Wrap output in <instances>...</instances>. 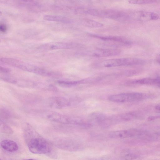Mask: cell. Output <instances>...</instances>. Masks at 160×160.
Listing matches in <instances>:
<instances>
[{
    "label": "cell",
    "instance_id": "cell-13",
    "mask_svg": "<svg viewBox=\"0 0 160 160\" xmlns=\"http://www.w3.org/2000/svg\"><path fill=\"white\" fill-rule=\"evenodd\" d=\"M142 113L139 111H132L121 114L119 116L120 119L128 121L140 119L143 116Z\"/></svg>",
    "mask_w": 160,
    "mask_h": 160
},
{
    "label": "cell",
    "instance_id": "cell-22",
    "mask_svg": "<svg viewBox=\"0 0 160 160\" xmlns=\"http://www.w3.org/2000/svg\"><path fill=\"white\" fill-rule=\"evenodd\" d=\"M157 119H160V115L151 116L148 117L147 118V120L149 121H153Z\"/></svg>",
    "mask_w": 160,
    "mask_h": 160
},
{
    "label": "cell",
    "instance_id": "cell-19",
    "mask_svg": "<svg viewBox=\"0 0 160 160\" xmlns=\"http://www.w3.org/2000/svg\"><path fill=\"white\" fill-rule=\"evenodd\" d=\"M129 3L132 4H145L154 3L157 1L151 0H130L128 1Z\"/></svg>",
    "mask_w": 160,
    "mask_h": 160
},
{
    "label": "cell",
    "instance_id": "cell-11",
    "mask_svg": "<svg viewBox=\"0 0 160 160\" xmlns=\"http://www.w3.org/2000/svg\"><path fill=\"white\" fill-rule=\"evenodd\" d=\"M49 103L50 107L56 108H61L68 106L70 105L69 101L62 97H54L49 100Z\"/></svg>",
    "mask_w": 160,
    "mask_h": 160
},
{
    "label": "cell",
    "instance_id": "cell-17",
    "mask_svg": "<svg viewBox=\"0 0 160 160\" xmlns=\"http://www.w3.org/2000/svg\"><path fill=\"white\" fill-rule=\"evenodd\" d=\"M81 23L83 25L90 28H98L103 26V25L95 20L87 18L82 19Z\"/></svg>",
    "mask_w": 160,
    "mask_h": 160
},
{
    "label": "cell",
    "instance_id": "cell-3",
    "mask_svg": "<svg viewBox=\"0 0 160 160\" xmlns=\"http://www.w3.org/2000/svg\"><path fill=\"white\" fill-rule=\"evenodd\" d=\"M153 95L141 92L122 93L110 95L109 100L117 102H130L143 101L154 98Z\"/></svg>",
    "mask_w": 160,
    "mask_h": 160
},
{
    "label": "cell",
    "instance_id": "cell-18",
    "mask_svg": "<svg viewBox=\"0 0 160 160\" xmlns=\"http://www.w3.org/2000/svg\"><path fill=\"white\" fill-rule=\"evenodd\" d=\"M44 19L47 21L61 22H68L70 20L65 17L57 15H46L44 17Z\"/></svg>",
    "mask_w": 160,
    "mask_h": 160
},
{
    "label": "cell",
    "instance_id": "cell-21",
    "mask_svg": "<svg viewBox=\"0 0 160 160\" xmlns=\"http://www.w3.org/2000/svg\"><path fill=\"white\" fill-rule=\"evenodd\" d=\"M11 115L10 112L8 110L5 108L0 109L1 118L3 119L8 118Z\"/></svg>",
    "mask_w": 160,
    "mask_h": 160
},
{
    "label": "cell",
    "instance_id": "cell-8",
    "mask_svg": "<svg viewBox=\"0 0 160 160\" xmlns=\"http://www.w3.org/2000/svg\"><path fill=\"white\" fill-rule=\"evenodd\" d=\"M159 16L157 13L150 11H136L128 13V19L137 21L145 22L158 20Z\"/></svg>",
    "mask_w": 160,
    "mask_h": 160
},
{
    "label": "cell",
    "instance_id": "cell-7",
    "mask_svg": "<svg viewBox=\"0 0 160 160\" xmlns=\"http://www.w3.org/2000/svg\"><path fill=\"white\" fill-rule=\"evenodd\" d=\"M129 86L146 85L151 86L160 88V75L127 81L125 83Z\"/></svg>",
    "mask_w": 160,
    "mask_h": 160
},
{
    "label": "cell",
    "instance_id": "cell-12",
    "mask_svg": "<svg viewBox=\"0 0 160 160\" xmlns=\"http://www.w3.org/2000/svg\"><path fill=\"white\" fill-rule=\"evenodd\" d=\"M120 51L116 49H97L90 52L94 56L98 57H105L117 55Z\"/></svg>",
    "mask_w": 160,
    "mask_h": 160
},
{
    "label": "cell",
    "instance_id": "cell-14",
    "mask_svg": "<svg viewBox=\"0 0 160 160\" xmlns=\"http://www.w3.org/2000/svg\"><path fill=\"white\" fill-rule=\"evenodd\" d=\"M1 148L4 150L10 152H13L18 150V147L17 143L13 141L5 139L0 143Z\"/></svg>",
    "mask_w": 160,
    "mask_h": 160
},
{
    "label": "cell",
    "instance_id": "cell-16",
    "mask_svg": "<svg viewBox=\"0 0 160 160\" xmlns=\"http://www.w3.org/2000/svg\"><path fill=\"white\" fill-rule=\"evenodd\" d=\"M88 82L87 79H82L79 81H67L59 80L57 83L60 85L62 86L69 87L81 83Z\"/></svg>",
    "mask_w": 160,
    "mask_h": 160
},
{
    "label": "cell",
    "instance_id": "cell-20",
    "mask_svg": "<svg viewBox=\"0 0 160 160\" xmlns=\"http://www.w3.org/2000/svg\"><path fill=\"white\" fill-rule=\"evenodd\" d=\"M0 129L3 132L8 133L12 132L11 129L3 121L0 120Z\"/></svg>",
    "mask_w": 160,
    "mask_h": 160
},
{
    "label": "cell",
    "instance_id": "cell-10",
    "mask_svg": "<svg viewBox=\"0 0 160 160\" xmlns=\"http://www.w3.org/2000/svg\"><path fill=\"white\" fill-rule=\"evenodd\" d=\"M57 143V146L59 148L69 151L78 150L81 148L80 145L78 142L71 139L61 140Z\"/></svg>",
    "mask_w": 160,
    "mask_h": 160
},
{
    "label": "cell",
    "instance_id": "cell-9",
    "mask_svg": "<svg viewBox=\"0 0 160 160\" xmlns=\"http://www.w3.org/2000/svg\"><path fill=\"white\" fill-rule=\"evenodd\" d=\"M80 46L79 44L73 42H54L47 43L42 45V48L48 50L61 49H69L78 48Z\"/></svg>",
    "mask_w": 160,
    "mask_h": 160
},
{
    "label": "cell",
    "instance_id": "cell-26",
    "mask_svg": "<svg viewBox=\"0 0 160 160\" xmlns=\"http://www.w3.org/2000/svg\"><path fill=\"white\" fill-rule=\"evenodd\" d=\"M156 61L157 62L160 64V53L157 57Z\"/></svg>",
    "mask_w": 160,
    "mask_h": 160
},
{
    "label": "cell",
    "instance_id": "cell-24",
    "mask_svg": "<svg viewBox=\"0 0 160 160\" xmlns=\"http://www.w3.org/2000/svg\"><path fill=\"white\" fill-rule=\"evenodd\" d=\"M0 29L2 32H5L7 30V27L5 24H1L0 26Z\"/></svg>",
    "mask_w": 160,
    "mask_h": 160
},
{
    "label": "cell",
    "instance_id": "cell-2",
    "mask_svg": "<svg viewBox=\"0 0 160 160\" xmlns=\"http://www.w3.org/2000/svg\"><path fill=\"white\" fill-rule=\"evenodd\" d=\"M0 61L3 63L16 67L22 70L42 76L55 78L57 75L56 72L15 59L2 58H1Z\"/></svg>",
    "mask_w": 160,
    "mask_h": 160
},
{
    "label": "cell",
    "instance_id": "cell-15",
    "mask_svg": "<svg viewBox=\"0 0 160 160\" xmlns=\"http://www.w3.org/2000/svg\"><path fill=\"white\" fill-rule=\"evenodd\" d=\"M92 37L96 38L105 41H113L122 42L127 45H130L131 42L123 38L118 36H103L95 34H90Z\"/></svg>",
    "mask_w": 160,
    "mask_h": 160
},
{
    "label": "cell",
    "instance_id": "cell-25",
    "mask_svg": "<svg viewBox=\"0 0 160 160\" xmlns=\"http://www.w3.org/2000/svg\"><path fill=\"white\" fill-rule=\"evenodd\" d=\"M154 109L156 112L160 113V104H158L155 106Z\"/></svg>",
    "mask_w": 160,
    "mask_h": 160
},
{
    "label": "cell",
    "instance_id": "cell-5",
    "mask_svg": "<svg viewBox=\"0 0 160 160\" xmlns=\"http://www.w3.org/2000/svg\"><path fill=\"white\" fill-rule=\"evenodd\" d=\"M145 63V61L142 59L126 58L106 60L102 62L101 65L104 67L108 68L123 66L142 65Z\"/></svg>",
    "mask_w": 160,
    "mask_h": 160
},
{
    "label": "cell",
    "instance_id": "cell-27",
    "mask_svg": "<svg viewBox=\"0 0 160 160\" xmlns=\"http://www.w3.org/2000/svg\"><path fill=\"white\" fill-rule=\"evenodd\" d=\"M22 160H38L35 159H24Z\"/></svg>",
    "mask_w": 160,
    "mask_h": 160
},
{
    "label": "cell",
    "instance_id": "cell-6",
    "mask_svg": "<svg viewBox=\"0 0 160 160\" xmlns=\"http://www.w3.org/2000/svg\"><path fill=\"white\" fill-rule=\"evenodd\" d=\"M142 133V129L131 128L112 131L109 133V136L111 138L116 139L131 138L139 139Z\"/></svg>",
    "mask_w": 160,
    "mask_h": 160
},
{
    "label": "cell",
    "instance_id": "cell-1",
    "mask_svg": "<svg viewBox=\"0 0 160 160\" xmlns=\"http://www.w3.org/2000/svg\"><path fill=\"white\" fill-rule=\"evenodd\" d=\"M23 133L25 142L31 152L46 155L52 153L53 148L51 144L29 125L25 127Z\"/></svg>",
    "mask_w": 160,
    "mask_h": 160
},
{
    "label": "cell",
    "instance_id": "cell-4",
    "mask_svg": "<svg viewBox=\"0 0 160 160\" xmlns=\"http://www.w3.org/2000/svg\"><path fill=\"white\" fill-rule=\"evenodd\" d=\"M44 116L49 120L62 124L80 126L88 125L84 120L79 118L67 116L54 111L46 112Z\"/></svg>",
    "mask_w": 160,
    "mask_h": 160
},
{
    "label": "cell",
    "instance_id": "cell-23",
    "mask_svg": "<svg viewBox=\"0 0 160 160\" xmlns=\"http://www.w3.org/2000/svg\"><path fill=\"white\" fill-rule=\"evenodd\" d=\"M0 70L1 72L4 73H8L10 72V70L8 69L1 66H0Z\"/></svg>",
    "mask_w": 160,
    "mask_h": 160
}]
</instances>
